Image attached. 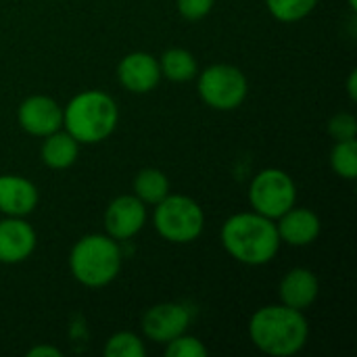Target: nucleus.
Segmentation results:
<instances>
[{"mask_svg":"<svg viewBox=\"0 0 357 357\" xmlns=\"http://www.w3.org/2000/svg\"><path fill=\"white\" fill-rule=\"evenodd\" d=\"M251 343L272 357L297 356L310 339V324L303 312L284 303L259 307L249 320Z\"/></svg>","mask_w":357,"mask_h":357,"instance_id":"1","label":"nucleus"},{"mask_svg":"<svg viewBox=\"0 0 357 357\" xmlns=\"http://www.w3.org/2000/svg\"><path fill=\"white\" fill-rule=\"evenodd\" d=\"M226 253L245 266H266L280 249V236L274 220L255 211L230 215L220 232Z\"/></svg>","mask_w":357,"mask_h":357,"instance_id":"2","label":"nucleus"},{"mask_svg":"<svg viewBox=\"0 0 357 357\" xmlns=\"http://www.w3.org/2000/svg\"><path fill=\"white\" fill-rule=\"evenodd\" d=\"M117 121V102L102 90H84L63 109V128L79 144H98L107 140L115 132Z\"/></svg>","mask_w":357,"mask_h":357,"instance_id":"3","label":"nucleus"},{"mask_svg":"<svg viewBox=\"0 0 357 357\" xmlns=\"http://www.w3.org/2000/svg\"><path fill=\"white\" fill-rule=\"evenodd\" d=\"M121 247L109 234H86L69 253V270L73 278L88 289L111 284L121 272Z\"/></svg>","mask_w":357,"mask_h":357,"instance_id":"4","label":"nucleus"},{"mask_svg":"<svg viewBox=\"0 0 357 357\" xmlns=\"http://www.w3.org/2000/svg\"><path fill=\"white\" fill-rule=\"evenodd\" d=\"M153 224L161 238L174 245H188L203 234L205 213L195 199L169 192L155 205Z\"/></svg>","mask_w":357,"mask_h":357,"instance_id":"5","label":"nucleus"},{"mask_svg":"<svg viewBox=\"0 0 357 357\" xmlns=\"http://www.w3.org/2000/svg\"><path fill=\"white\" fill-rule=\"evenodd\" d=\"M197 92L207 107L215 111H234L245 102L249 82L238 67L218 63L197 73Z\"/></svg>","mask_w":357,"mask_h":357,"instance_id":"6","label":"nucleus"},{"mask_svg":"<svg viewBox=\"0 0 357 357\" xmlns=\"http://www.w3.org/2000/svg\"><path fill=\"white\" fill-rule=\"evenodd\" d=\"M251 209L264 218L278 220L297 203V186L293 178L278 167L261 169L249 186Z\"/></svg>","mask_w":357,"mask_h":357,"instance_id":"7","label":"nucleus"},{"mask_svg":"<svg viewBox=\"0 0 357 357\" xmlns=\"http://www.w3.org/2000/svg\"><path fill=\"white\" fill-rule=\"evenodd\" d=\"M146 224V205L136 195L113 199L105 211V230L117 243L134 238Z\"/></svg>","mask_w":357,"mask_h":357,"instance_id":"8","label":"nucleus"},{"mask_svg":"<svg viewBox=\"0 0 357 357\" xmlns=\"http://www.w3.org/2000/svg\"><path fill=\"white\" fill-rule=\"evenodd\" d=\"M17 121L29 136L44 138L63 128V107L50 96L33 94L19 105Z\"/></svg>","mask_w":357,"mask_h":357,"instance_id":"9","label":"nucleus"},{"mask_svg":"<svg viewBox=\"0 0 357 357\" xmlns=\"http://www.w3.org/2000/svg\"><path fill=\"white\" fill-rule=\"evenodd\" d=\"M190 324V312L182 303H159L146 310L142 316V333L149 341L169 343L172 339L184 335Z\"/></svg>","mask_w":357,"mask_h":357,"instance_id":"10","label":"nucleus"},{"mask_svg":"<svg viewBox=\"0 0 357 357\" xmlns=\"http://www.w3.org/2000/svg\"><path fill=\"white\" fill-rule=\"evenodd\" d=\"M119 84L132 94H146L161 82L159 59L149 52H130L117 65Z\"/></svg>","mask_w":357,"mask_h":357,"instance_id":"11","label":"nucleus"},{"mask_svg":"<svg viewBox=\"0 0 357 357\" xmlns=\"http://www.w3.org/2000/svg\"><path fill=\"white\" fill-rule=\"evenodd\" d=\"M36 230L25 218L6 215L0 220V264L15 266L25 261L36 251Z\"/></svg>","mask_w":357,"mask_h":357,"instance_id":"12","label":"nucleus"},{"mask_svg":"<svg viewBox=\"0 0 357 357\" xmlns=\"http://www.w3.org/2000/svg\"><path fill=\"white\" fill-rule=\"evenodd\" d=\"M40 192L36 184L23 176H0V213L10 218H27L38 207Z\"/></svg>","mask_w":357,"mask_h":357,"instance_id":"13","label":"nucleus"},{"mask_svg":"<svg viewBox=\"0 0 357 357\" xmlns=\"http://www.w3.org/2000/svg\"><path fill=\"white\" fill-rule=\"evenodd\" d=\"M276 230L280 243H287L291 247H307L320 236L322 222L318 213L307 207H291L276 220Z\"/></svg>","mask_w":357,"mask_h":357,"instance_id":"14","label":"nucleus"},{"mask_svg":"<svg viewBox=\"0 0 357 357\" xmlns=\"http://www.w3.org/2000/svg\"><path fill=\"white\" fill-rule=\"evenodd\" d=\"M278 295L280 301L293 310L305 312L310 310L318 295H320V282L316 278V274L307 268H293L289 270L278 287Z\"/></svg>","mask_w":357,"mask_h":357,"instance_id":"15","label":"nucleus"},{"mask_svg":"<svg viewBox=\"0 0 357 357\" xmlns=\"http://www.w3.org/2000/svg\"><path fill=\"white\" fill-rule=\"evenodd\" d=\"M79 142L65 130H56L44 136L40 146V157L50 169H67L77 161Z\"/></svg>","mask_w":357,"mask_h":357,"instance_id":"16","label":"nucleus"},{"mask_svg":"<svg viewBox=\"0 0 357 357\" xmlns=\"http://www.w3.org/2000/svg\"><path fill=\"white\" fill-rule=\"evenodd\" d=\"M159 69H161V77H165L169 82H176V84L190 82L199 73L197 59L186 48H169V50H165L161 54V59H159Z\"/></svg>","mask_w":357,"mask_h":357,"instance_id":"17","label":"nucleus"},{"mask_svg":"<svg viewBox=\"0 0 357 357\" xmlns=\"http://www.w3.org/2000/svg\"><path fill=\"white\" fill-rule=\"evenodd\" d=\"M134 195L144 203V205H157L169 195V180L167 176L157 169V167H146L140 169L134 178Z\"/></svg>","mask_w":357,"mask_h":357,"instance_id":"18","label":"nucleus"},{"mask_svg":"<svg viewBox=\"0 0 357 357\" xmlns=\"http://www.w3.org/2000/svg\"><path fill=\"white\" fill-rule=\"evenodd\" d=\"M331 167L343 180L357 178V140H339L331 151Z\"/></svg>","mask_w":357,"mask_h":357,"instance_id":"19","label":"nucleus"},{"mask_svg":"<svg viewBox=\"0 0 357 357\" xmlns=\"http://www.w3.org/2000/svg\"><path fill=\"white\" fill-rule=\"evenodd\" d=\"M320 0H266V6L280 23H297L305 19Z\"/></svg>","mask_w":357,"mask_h":357,"instance_id":"20","label":"nucleus"},{"mask_svg":"<svg viewBox=\"0 0 357 357\" xmlns=\"http://www.w3.org/2000/svg\"><path fill=\"white\" fill-rule=\"evenodd\" d=\"M102 354L107 357H144L146 356V347L138 335L123 331V333H115L107 341Z\"/></svg>","mask_w":357,"mask_h":357,"instance_id":"21","label":"nucleus"},{"mask_svg":"<svg viewBox=\"0 0 357 357\" xmlns=\"http://www.w3.org/2000/svg\"><path fill=\"white\" fill-rule=\"evenodd\" d=\"M165 356L167 357H205L207 356V347L190 335H180L176 339H172L169 343H165Z\"/></svg>","mask_w":357,"mask_h":357,"instance_id":"22","label":"nucleus"},{"mask_svg":"<svg viewBox=\"0 0 357 357\" xmlns=\"http://www.w3.org/2000/svg\"><path fill=\"white\" fill-rule=\"evenodd\" d=\"M328 134L339 140H354L357 136V119L351 113H337L328 121Z\"/></svg>","mask_w":357,"mask_h":357,"instance_id":"23","label":"nucleus"},{"mask_svg":"<svg viewBox=\"0 0 357 357\" xmlns=\"http://www.w3.org/2000/svg\"><path fill=\"white\" fill-rule=\"evenodd\" d=\"M213 4L215 0H178V13L186 21H199L211 13Z\"/></svg>","mask_w":357,"mask_h":357,"instance_id":"24","label":"nucleus"},{"mask_svg":"<svg viewBox=\"0 0 357 357\" xmlns=\"http://www.w3.org/2000/svg\"><path fill=\"white\" fill-rule=\"evenodd\" d=\"M27 356L29 357H61L63 356V351H61V349H56V347H52V345H38V347L29 349V351H27Z\"/></svg>","mask_w":357,"mask_h":357,"instance_id":"25","label":"nucleus"},{"mask_svg":"<svg viewBox=\"0 0 357 357\" xmlns=\"http://www.w3.org/2000/svg\"><path fill=\"white\" fill-rule=\"evenodd\" d=\"M356 82H357V71H351V73H349V82H347V92H349V98H351V100H356L357 98Z\"/></svg>","mask_w":357,"mask_h":357,"instance_id":"26","label":"nucleus"},{"mask_svg":"<svg viewBox=\"0 0 357 357\" xmlns=\"http://www.w3.org/2000/svg\"><path fill=\"white\" fill-rule=\"evenodd\" d=\"M347 2H349V8H351V10H356V8H357V0H347Z\"/></svg>","mask_w":357,"mask_h":357,"instance_id":"27","label":"nucleus"}]
</instances>
